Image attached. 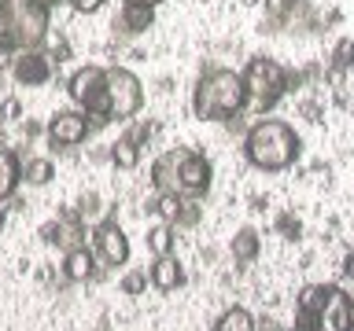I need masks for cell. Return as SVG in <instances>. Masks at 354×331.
I'll list each match as a JSON object with an SVG mask.
<instances>
[{
  "mask_svg": "<svg viewBox=\"0 0 354 331\" xmlns=\"http://www.w3.org/2000/svg\"><path fill=\"white\" fill-rule=\"evenodd\" d=\"M303 154V140L299 132L281 118H259L243 132V159L262 173H281L292 170Z\"/></svg>",
  "mask_w": 354,
  "mask_h": 331,
  "instance_id": "cell-1",
  "label": "cell"
},
{
  "mask_svg": "<svg viewBox=\"0 0 354 331\" xmlns=\"http://www.w3.org/2000/svg\"><path fill=\"white\" fill-rule=\"evenodd\" d=\"M248 110V92L236 70L229 66H210L199 74L192 88V114L199 121H229Z\"/></svg>",
  "mask_w": 354,
  "mask_h": 331,
  "instance_id": "cell-2",
  "label": "cell"
},
{
  "mask_svg": "<svg viewBox=\"0 0 354 331\" xmlns=\"http://www.w3.org/2000/svg\"><path fill=\"white\" fill-rule=\"evenodd\" d=\"M52 11L37 0H0V48L8 55L41 48Z\"/></svg>",
  "mask_w": 354,
  "mask_h": 331,
  "instance_id": "cell-3",
  "label": "cell"
},
{
  "mask_svg": "<svg viewBox=\"0 0 354 331\" xmlns=\"http://www.w3.org/2000/svg\"><path fill=\"white\" fill-rule=\"evenodd\" d=\"M240 81H243V92H248V107H254L259 114L273 110L284 99L288 88H292L288 70L277 59H270V55H254V59H248V66L240 70Z\"/></svg>",
  "mask_w": 354,
  "mask_h": 331,
  "instance_id": "cell-4",
  "label": "cell"
},
{
  "mask_svg": "<svg viewBox=\"0 0 354 331\" xmlns=\"http://www.w3.org/2000/svg\"><path fill=\"white\" fill-rule=\"evenodd\" d=\"M66 96L74 99L77 110H85L88 114V126L100 129L107 126L111 114H107V66H77L71 74V81H66Z\"/></svg>",
  "mask_w": 354,
  "mask_h": 331,
  "instance_id": "cell-5",
  "label": "cell"
},
{
  "mask_svg": "<svg viewBox=\"0 0 354 331\" xmlns=\"http://www.w3.org/2000/svg\"><path fill=\"white\" fill-rule=\"evenodd\" d=\"M144 107V85L126 66H107V114L111 121H129Z\"/></svg>",
  "mask_w": 354,
  "mask_h": 331,
  "instance_id": "cell-6",
  "label": "cell"
},
{
  "mask_svg": "<svg viewBox=\"0 0 354 331\" xmlns=\"http://www.w3.org/2000/svg\"><path fill=\"white\" fill-rule=\"evenodd\" d=\"M303 324H310L314 331H354V302H351V294L332 283L328 298L321 302V309L310 320H303Z\"/></svg>",
  "mask_w": 354,
  "mask_h": 331,
  "instance_id": "cell-7",
  "label": "cell"
},
{
  "mask_svg": "<svg viewBox=\"0 0 354 331\" xmlns=\"http://www.w3.org/2000/svg\"><path fill=\"white\" fill-rule=\"evenodd\" d=\"M93 236V254L100 265H107V269H118V265L129 261V236L122 232V225L115 217L100 221V225L88 232Z\"/></svg>",
  "mask_w": 354,
  "mask_h": 331,
  "instance_id": "cell-8",
  "label": "cell"
},
{
  "mask_svg": "<svg viewBox=\"0 0 354 331\" xmlns=\"http://www.w3.org/2000/svg\"><path fill=\"white\" fill-rule=\"evenodd\" d=\"M177 181H181V199H199L210 192L214 181V166L203 151L196 148H181V162H177Z\"/></svg>",
  "mask_w": 354,
  "mask_h": 331,
  "instance_id": "cell-9",
  "label": "cell"
},
{
  "mask_svg": "<svg viewBox=\"0 0 354 331\" xmlns=\"http://www.w3.org/2000/svg\"><path fill=\"white\" fill-rule=\"evenodd\" d=\"M88 132H93L88 114L74 107V110H55V114L48 118V126H44V140H48L52 148H77V143L88 140Z\"/></svg>",
  "mask_w": 354,
  "mask_h": 331,
  "instance_id": "cell-10",
  "label": "cell"
},
{
  "mask_svg": "<svg viewBox=\"0 0 354 331\" xmlns=\"http://www.w3.org/2000/svg\"><path fill=\"white\" fill-rule=\"evenodd\" d=\"M52 70H55V59L48 52L41 48H30V52H15L11 55V77H15L19 85H48L52 81Z\"/></svg>",
  "mask_w": 354,
  "mask_h": 331,
  "instance_id": "cell-11",
  "label": "cell"
},
{
  "mask_svg": "<svg viewBox=\"0 0 354 331\" xmlns=\"http://www.w3.org/2000/svg\"><path fill=\"white\" fill-rule=\"evenodd\" d=\"M41 236L44 243H55L63 254L66 250H74V247H85V239H88V228H85V221L82 217H59V221H48V225L41 228Z\"/></svg>",
  "mask_w": 354,
  "mask_h": 331,
  "instance_id": "cell-12",
  "label": "cell"
},
{
  "mask_svg": "<svg viewBox=\"0 0 354 331\" xmlns=\"http://www.w3.org/2000/svg\"><path fill=\"white\" fill-rule=\"evenodd\" d=\"M177 162H181V148L162 151L151 162V188L155 195H177L181 199V181H177Z\"/></svg>",
  "mask_w": 354,
  "mask_h": 331,
  "instance_id": "cell-13",
  "label": "cell"
},
{
  "mask_svg": "<svg viewBox=\"0 0 354 331\" xmlns=\"http://www.w3.org/2000/svg\"><path fill=\"white\" fill-rule=\"evenodd\" d=\"M151 26H155V8L122 0V8H118V15H115V30L122 33V37H140V33H148Z\"/></svg>",
  "mask_w": 354,
  "mask_h": 331,
  "instance_id": "cell-14",
  "label": "cell"
},
{
  "mask_svg": "<svg viewBox=\"0 0 354 331\" xmlns=\"http://www.w3.org/2000/svg\"><path fill=\"white\" fill-rule=\"evenodd\" d=\"M148 283L155 287V291L170 294V291H177V287L185 283V269L177 265L174 254H162V258H155L148 265Z\"/></svg>",
  "mask_w": 354,
  "mask_h": 331,
  "instance_id": "cell-15",
  "label": "cell"
},
{
  "mask_svg": "<svg viewBox=\"0 0 354 331\" xmlns=\"http://www.w3.org/2000/svg\"><path fill=\"white\" fill-rule=\"evenodd\" d=\"M93 272H96V254L93 250L88 247L66 250V258H63V280L66 283H85V280H93Z\"/></svg>",
  "mask_w": 354,
  "mask_h": 331,
  "instance_id": "cell-16",
  "label": "cell"
},
{
  "mask_svg": "<svg viewBox=\"0 0 354 331\" xmlns=\"http://www.w3.org/2000/svg\"><path fill=\"white\" fill-rule=\"evenodd\" d=\"M22 184V159L11 148L0 151V203H8Z\"/></svg>",
  "mask_w": 354,
  "mask_h": 331,
  "instance_id": "cell-17",
  "label": "cell"
},
{
  "mask_svg": "<svg viewBox=\"0 0 354 331\" xmlns=\"http://www.w3.org/2000/svg\"><path fill=\"white\" fill-rule=\"evenodd\" d=\"M259 250H262V236L254 228H240L236 236L229 239V254H232L236 265H251L254 258H259Z\"/></svg>",
  "mask_w": 354,
  "mask_h": 331,
  "instance_id": "cell-18",
  "label": "cell"
},
{
  "mask_svg": "<svg viewBox=\"0 0 354 331\" xmlns=\"http://www.w3.org/2000/svg\"><path fill=\"white\" fill-rule=\"evenodd\" d=\"M214 331H259V320H254L251 309L243 305H229L225 313L214 320Z\"/></svg>",
  "mask_w": 354,
  "mask_h": 331,
  "instance_id": "cell-19",
  "label": "cell"
},
{
  "mask_svg": "<svg viewBox=\"0 0 354 331\" xmlns=\"http://www.w3.org/2000/svg\"><path fill=\"white\" fill-rule=\"evenodd\" d=\"M174 243H177V228L170 221H159V225L148 228V250L155 258H162V254H174Z\"/></svg>",
  "mask_w": 354,
  "mask_h": 331,
  "instance_id": "cell-20",
  "label": "cell"
},
{
  "mask_svg": "<svg viewBox=\"0 0 354 331\" xmlns=\"http://www.w3.org/2000/svg\"><path fill=\"white\" fill-rule=\"evenodd\" d=\"M55 177V166L52 159H41V154H30L26 162H22V181L33 184V188H44Z\"/></svg>",
  "mask_w": 354,
  "mask_h": 331,
  "instance_id": "cell-21",
  "label": "cell"
},
{
  "mask_svg": "<svg viewBox=\"0 0 354 331\" xmlns=\"http://www.w3.org/2000/svg\"><path fill=\"white\" fill-rule=\"evenodd\" d=\"M328 287L332 283H310V287H303L299 291V302H295V309H299V320H310L321 309V302L328 298Z\"/></svg>",
  "mask_w": 354,
  "mask_h": 331,
  "instance_id": "cell-22",
  "label": "cell"
},
{
  "mask_svg": "<svg viewBox=\"0 0 354 331\" xmlns=\"http://www.w3.org/2000/svg\"><path fill=\"white\" fill-rule=\"evenodd\" d=\"M111 162L118 166V170H137V162H140V143L133 140V137H122L111 143Z\"/></svg>",
  "mask_w": 354,
  "mask_h": 331,
  "instance_id": "cell-23",
  "label": "cell"
},
{
  "mask_svg": "<svg viewBox=\"0 0 354 331\" xmlns=\"http://www.w3.org/2000/svg\"><path fill=\"white\" fill-rule=\"evenodd\" d=\"M181 203L185 199H177V195H155V203H151V210L159 214V221H177V214H181Z\"/></svg>",
  "mask_w": 354,
  "mask_h": 331,
  "instance_id": "cell-24",
  "label": "cell"
},
{
  "mask_svg": "<svg viewBox=\"0 0 354 331\" xmlns=\"http://www.w3.org/2000/svg\"><path fill=\"white\" fill-rule=\"evenodd\" d=\"M144 291H148V272H144V269H129L126 276H122V294H133V298H137V294H144Z\"/></svg>",
  "mask_w": 354,
  "mask_h": 331,
  "instance_id": "cell-25",
  "label": "cell"
},
{
  "mask_svg": "<svg viewBox=\"0 0 354 331\" xmlns=\"http://www.w3.org/2000/svg\"><path fill=\"white\" fill-rule=\"evenodd\" d=\"M332 63H336V70H347V66H354V41H351V37H343V41L336 44Z\"/></svg>",
  "mask_w": 354,
  "mask_h": 331,
  "instance_id": "cell-26",
  "label": "cell"
},
{
  "mask_svg": "<svg viewBox=\"0 0 354 331\" xmlns=\"http://www.w3.org/2000/svg\"><path fill=\"white\" fill-rule=\"evenodd\" d=\"M196 221H199V203H196V199H185L181 214H177V221H174V228H192Z\"/></svg>",
  "mask_w": 354,
  "mask_h": 331,
  "instance_id": "cell-27",
  "label": "cell"
},
{
  "mask_svg": "<svg viewBox=\"0 0 354 331\" xmlns=\"http://www.w3.org/2000/svg\"><path fill=\"white\" fill-rule=\"evenodd\" d=\"M277 228H281L284 232V239H299V232H303V225H299V221L295 217H281V221H277Z\"/></svg>",
  "mask_w": 354,
  "mask_h": 331,
  "instance_id": "cell-28",
  "label": "cell"
},
{
  "mask_svg": "<svg viewBox=\"0 0 354 331\" xmlns=\"http://www.w3.org/2000/svg\"><path fill=\"white\" fill-rule=\"evenodd\" d=\"M66 4H71L77 15H93V11L104 8V0H66Z\"/></svg>",
  "mask_w": 354,
  "mask_h": 331,
  "instance_id": "cell-29",
  "label": "cell"
},
{
  "mask_svg": "<svg viewBox=\"0 0 354 331\" xmlns=\"http://www.w3.org/2000/svg\"><path fill=\"white\" fill-rule=\"evenodd\" d=\"M0 114H4V121H15V118L22 114L19 99H4V107H0Z\"/></svg>",
  "mask_w": 354,
  "mask_h": 331,
  "instance_id": "cell-30",
  "label": "cell"
},
{
  "mask_svg": "<svg viewBox=\"0 0 354 331\" xmlns=\"http://www.w3.org/2000/svg\"><path fill=\"white\" fill-rule=\"evenodd\" d=\"M343 276H347V280H354V247L347 250V258H343Z\"/></svg>",
  "mask_w": 354,
  "mask_h": 331,
  "instance_id": "cell-31",
  "label": "cell"
},
{
  "mask_svg": "<svg viewBox=\"0 0 354 331\" xmlns=\"http://www.w3.org/2000/svg\"><path fill=\"white\" fill-rule=\"evenodd\" d=\"M129 4H144V8H159V4H166V0H129Z\"/></svg>",
  "mask_w": 354,
  "mask_h": 331,
  "instance_id": "cell-32",
  "label": "cell"
},
{
  "mask_svg": "<svg viewBox=\"0 0 354 331\" xmlns=\"http://www.w3.org/2000/svg\"><path fill=\"white\" fill-rule=\"evenodd\" d=\"M266 331H292V328H281V324H273V320H266Z\"/></svg>",
  "mask_w": 354,
  "mask_h": 331,
  "instance_id": "cell-33",
  "label": "cell"
},
{
  "mask_svg": "<svg viewBox=\"0 0 354 331\" xmlns=\"http://www.w3.org/2000/svg\"><path fill=\"white\" fill-rule=\"evenodd\" d=\"M37 4H44V8H48V11H52L55 4H63V0H37Z\"/></svg>",
  "mask_w": 354,
  "mask_h": 331,
  "instance_id": "cell-34",
  "label": "cell"
},
{
  "mask_svg": "<svg viewBox=\"0 0 354 331\" xmlns=\"http://www.w3.org/2000/svg\"><path fill=\"white\" fill-rule=\"evenodd\" d=\"M292 331H314V328H310V324H303V320H299V324H295Z\"/></svg>",
  "mask_w": 354,
  "mask_h": 331,
  "instance_id": "cell-35",
  "label": "cell"
},
{
  "mask_svg": "<svg viewBox=\"0 0 354 331\" xmlns=\"http://www.w3.org/2000/svg\"><path fill=\"white\" fill-rule=\"evenodd\" d=\"M4 63H11V55H8L4 48H0V66H4Z\"/></svg>",
  "mask_w": 354,
  "mask_h": 331,
  "instance_id": "cell-36",
  "label": "cell"
},
{
  "mask_svg": "<svg viewBox=\"0 0 354 331\" xmlns=\"http://www.w3.org/2000/svg\"><path fill=\"white\" fill-rule=\"evenodd\" d=\"M0 228H4V206H0Z\"/></svg>",
  "mask_w": 354,
  "mask_h": 331,
  "instance_id": "cell-37",
  "label": "cell"
},
{
  "mask_svg": "<svg viewBox=\"0 0 354 331\" xmlns=\"http://www.w3.org/2000/svg\"><path fill=\"white\" fill-rule=\"evenodd\" d=\"M351 302H354V298H351Z\"/></svg>",
  "mask_w": 354,
  "mask_h": 331,
  "instance_id": "cell-38",
  "label": "cell"
}]
</instances>
